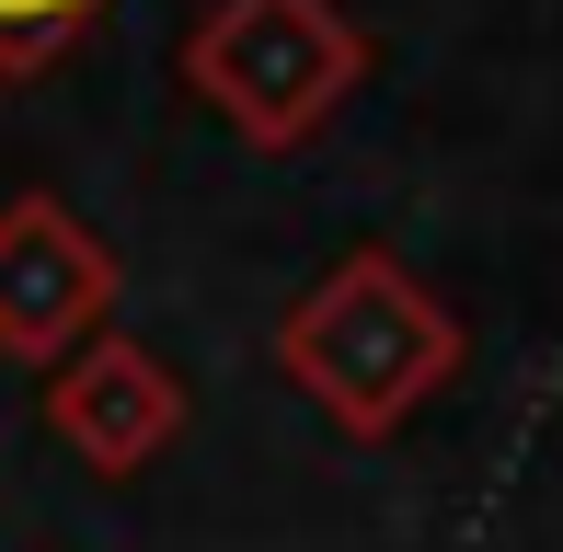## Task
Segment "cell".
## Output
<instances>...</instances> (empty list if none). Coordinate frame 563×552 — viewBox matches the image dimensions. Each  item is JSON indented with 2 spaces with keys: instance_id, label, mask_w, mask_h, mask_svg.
<instances>
[{
  "instance_id": "obj_1",
  "label": "cell",
  "mask_w": 563,
  "mask_h": 552,
  "mask_svg": "<svg viewBox=\"0 0 563 552\" xmlns=\"http://www.w3.org/2000/svg\"><path fill=\"white\" fill-rule=\"evenodd\" d=\"M276 368H288L345 438H391V426H415L449 391L460 322L426 299L415 265L345 254L334 276H311V299H299L288 322H276Z\"/></svg>"
},
{
  "instance_id": "obj_2",
  "label": "cell",
  "mask_w": 563,
  "mask_h": 552,
  "mask_svg": "<svg viewBox=\"0 0 563 552\" xmlns=\"http://www.w3.org/2000/svg\"><path fill=\"white\" fill-rule=\"evenodd\" d=\"M368 46L334 0H219L185 35V92L253 150H299L334 128V104L356 92Z\"/></svg>"
},
{
  "instance_id": "obj_3",
  "label": "cell",
  "mask_w": 563,
  "mask_h": 552,
  "mask_svg": "<svg viewBox=\"0 0 563 552\" xmlns=\"http://www.w3.org/2000/svg\"><path fill=\"white\" fill-rule=\"evenodd\" d=\"M115 311V254L58 196H0V357L58 368Z\"/></svg>"
},
{
  "instance_id": "obj_4",
  "label": "cell",
  "mask_w": 563,
  "mask_h": 552,
  "mask_svg": "<svg viewBox=\"0 0 563 552\" xmlns=\"http://www.w3.org/2000/svg\"><path fill=\"white\" fill-rule=\"evenodd\" d=\"M173 426H185V391H173V368L139 334H92L46 368V438L92 472H139Z\"/></svg>"
},
{
  "instance_id": "obj_5",
  "label": "cell",
  "mask_w": 563,
  "mask_h": 552,
  "mask_svg": "<svg viewBox=\"0 0 563 552\" xmlns=\"http://www.w3.org/2000/svg\"><path fill=\"white\" fill-rule=\"evenodd\" d=\"M58 12H81V0H0V23H58Z\"/></svg>"
}]
</instances>
